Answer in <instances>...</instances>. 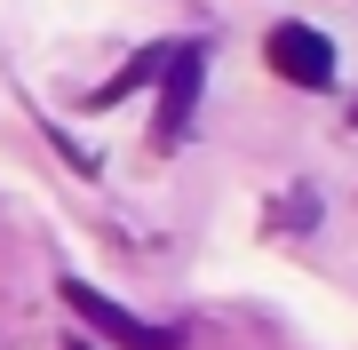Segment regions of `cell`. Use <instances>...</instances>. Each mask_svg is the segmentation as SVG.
I'll list each match as a JSON object with an SVG mask.
<instances>
[{"mask_svg":"<svg viewBox=\"0 0 358 350\" xmlns=\"http://www.w3.org/2000/svg\"><path fill=\"white\" fill-rule=\"evenodd\" d=\"M56 295H64L72 311H80V319L96 326V335H112L120 350H176V342H183L176 326H143L136 311H120L112 295H96V286H80V279H64V286H56Z\"/></svg>","mask_w":358,"mask_h":350,"instance_id":"obj_1","label":"cell"},{"mask_svg":"<svg viewBox=\"0 0 358 350\" xmlns=\"http://www.w3.org/2000/svg\"><path fill=\"white\" fill-rule=\"evenodd\" d=\"M263 56H271V72L294 80V88H327V80H334V40L310 32V24H271Z\"/></svg>","mask_w":358,"mask_h":350,"instance_id":"obj_2","label":"cell"},{"mask_svg":"<svg viewBox=\"0 0 358 350\" xmlns=\"http://www.w3.org/2000/svg\"><path fill=\"white\" fill-rule=\"evenodd\" d=\"M199 80H207V56H199V48H167V88H159V143H183V136H192Z\"/></svg>","mask_w":358,"mask_h":350,"instance_id":"obj_3","label":"cell"},{"mask_svg":"<svg viewBox=\"0 0 358 350\" xmlns=\"http://www.w3.org/2000/svg\"><path fill=\"white\" fill-rule=\"evenodd\" d=\"M159 64H167V48H143V56H136V64H128V72H120V80H103V88L88 96V104H120V96H128V88H136V80H152Z\"/></svg>","mask_w":358,"mask_h":350,"instance_id":"obj_4","label":"cell"}]
</instances>
